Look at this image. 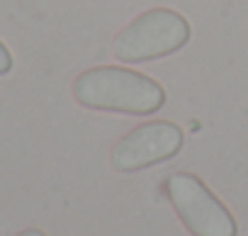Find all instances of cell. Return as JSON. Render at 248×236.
<instances>
[{
    "instance_id": "cell-1",
    "label": "cell",
    "mask_w": 248,
    "mask_h": 236,
    "mask_svg": "<svg viewBox=\"0 0 248 236\" xmlns=\"http://www.w3.org/2000/svg\"><path fill=\"white\" fill-rule=\"evenodd\" d=\"M73 97L88 110L139 117L154 114L166 105V90L158 80L122 66H95L83 71L73 80Z\"/></svg>"
},
{
    "instance_id": "cell-2",
    "label": "cell",
    "mask_w": 248,
    "mask_h": 236,
    "mask_svg": "<svg viewBox=\"0 0 248 236\" xmlns=\"http://www.w3.org/2000/svg\"><path fill=\"white\" fill-rule=\"evenodd\" d=\"M190 22L168 8H154L137 15L112 42V54L124 63H146L180 51L190 42Z\"/></svg>"
},
{
    "instance_id": "cell-3",
    "label": "cell",
    "mask_w": 248,
    "mask_h": 236,
    "mask_svg": "<svg viewBox=\"0 0 248 236\" xmlns=\"http://www.w3.org/2000/svg\"><path fill=\"white\" fill-rule=\"evenodd\" d=\"M170 205L192 236H236V221L221 200L192 173H173L166 180Z\"/></svg>"
},
{
    "instance_id": "cell-4",
    "label": "cell",
    "mask_w": 248,
    "mask_h": 236,
    "mask_svg": "<svg viewBox=\"0 0 248 236\" xmlns=\"http://www.w3.org/2000/svg\"><path fill=\"white\" fill-rule=\"evenodd\" d=\"M183 129L173 122H146L127 132L112 149V166L119 173H137L173 158L183 149Z\"/></svg>"
},
{
    "instance_id": "cell-5",
    "label": "cell",
    "mask_w": 248,
    "mask_h": 236,
    "mask_svg": "<svg viewBox=\"0 0 248 236\" xmlns=\"http://www.w3.org/2000/svg\"><path fill=\"white\" fill-rule=\"evenodd\" d=\"M13 66H15V61H13V54H10V49L0 42V76H5V73H10L13 71Z\"/></svg>"
},
{
    "instance_id": "cell-6",
    "label": "cell",
    "mask_w": 248,
    "mask_h": 236,
    "mask_svg": "<svg viewBox=\"0 0 248 236\" xmlns=\"http://www.w3.org/2000/svg\"><path fill=\"white\" fill-rule=\"evenodd\" d=\"M17 236H46L42 229H25V231H20Z\"/></svg>"
}]
</instances>
